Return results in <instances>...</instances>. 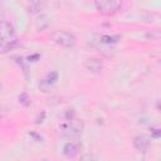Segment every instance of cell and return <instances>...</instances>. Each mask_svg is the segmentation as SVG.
Wrapping results in <instances>:
<instances>
[{
	"mask_svg": "<svg viewBox=\"0 0 161 161\" xmlns=\"http://www.w3.org/2000/svg\"><path fill=\"white\" fill-rule=\"evenodd\" d=\"M16 43V33L9 21H0V50L11 49Z\"/></svg>",
	"mask_w": 161,
	"mask_h": 161,
	"instance_id": "obj_1",
	"label": "cell"
},
{
	"mask_svg": "<svg viewBox=\"0 0 161 161\" xmlns=\"http://www.w3.org/2000/svg\"><path fill=\"white\" fill-rule=\"evenodd\" d=\"M84 130V123L80 119L77 118H68L64 119V122H62L59 125V131L62 135L68 136V137H75L79 136Z\"/></svg>",
	"mask_w": 161,
	"mask_h": 161,
	"instance_id": "obj_2",
	"label": "cell"
},
{
	"mask_svg": "<svg viewBox=\"0 0 161 161\" xmlns=\"http://www.w3.org/2000/svg\"><path fill=\"white\" fill-rule=\"evenodd\" d=\"M94 5L101 14L112 15L119 10L122 0H94Z\"/></svg>",
	"mask_w": 161,
	"mask_h": 161,
	"instance_id": "obj_3",
	"label": "cell"
},
{
	"mask_svg": "<svg viewBox=\"0 0 161 161\" xmlns=\"http://www.w3.org/2000/svg\"><path fill=\"white\" fill-rule=\"evenodd\" d=\"M52 39L54 40V43H57L60 47L64 48H73L77 43L75 36L69 33V31H64V30H57L52 34Z\"/></svg>",
	"mask_w": 161,
	"mask_h": 161,
	"instance_id": "obj_4",
	"label": "cell"
},
{
	"mask_svg": "<svg viewBox=\"0 0 161 161\" xmlns=\"http://www.w3.org/2000/svg\"><path fill=\"white\" fill-rule=\"evenodd\" d=\"M58 80V72H50L45 79H43V82L40 83V89L43 92H49L52 91L53 86L57 83Z\"/></svg>",
	"mask_w": 161,
	"mask_h": 161,
	"instance_id": "obj_5",
	"label": "cell"
},
{
	"mask_svg": "<svg viewBox=\"0 0 161 161\" xmlns=\"http://www.w3.org/2000/svg\"><path fill=\"white\" fill-rule=\"evenodd\" d=\"M84 68L92 73H99L103 68V63L101 59L98 58H89V59H86L84 62Z\"/></svg>",
	"mask_w": 161,
	"mask_h": 161,
	"instance_id": "obj_6",
	"label": "cell"
},
{
	"mask_svg": "<svg viewBox=\"0 0 161 161\" xmlns=\"http://www.w3.org/2000/svg\"><path fill=\"white\" fill-rule=\"evenodd\" d=\"M133 146L140 152H146L150 147V138H147L146 136H137L133 138Z\"/></svg>",
	"mask_w": 161,
	"mask_h": 161,
	"instance_id": "obj_7",
	"label": "cell"
},
{
	"mask_svg": "<svg viewBox=\"0 0 161 161\" xmlns=\"http://www.w3.org/2000/svg\"><path fill=\"white\" fill-rule=\"evenodd\" d=\"M78 151H79V148H78V146H77L74 142H68V143H65L64 147H63V155H64L65 157H68V158L75 157V156L78 155Z\"/></svg>",
	"mask_w": 161,
	"mask_h": 161,
	"instance_id": "obj_8",
	"label": "cell"
},
{
	"mask_svg": "<svg viewBox=\"0 0 161 161\" xmlns=\"http://www.w3.org/2000/svg\"><path fill=\"white\" fill-rule=\"evenodd\" d=\"M48 25H49V18L47 15L42 14V15H39L36 18V20H35V28H36V30H39V31L40 30H44V29L48 28Z\"/></svg>",
	"mask_w": 161,
	"mask_h": 161,
	"instance_id": "obj_9",
	"label": "cell"
},
{
	"mask_svg": "<svg viewBox=\"0 0 161 161\" xmlns=\"http://www.w3.org/2000/svg\"><path fill=\"white\" fill-rule=\"evenodd\" d=\"M121 39L119 35H101L99 42L103 44H114Z\"/></svg>",
	"mask_w": 161,
	"mask_h": 161,
	"instance_id": "obj_10",
	"label": "cell"
},
{
	"mask_svg": "<svg viewBox=\"0 0 161 161\" xmlns=\"http://www.w3.org/2000/svg\"><path fill=\"white\" fill-rule=\"evenodd\" d=\"M19 102L23 103L24 106H29V104H30V98L28 97L26 93H21V94L19 96Z\"/></svg>",
	"mask_w": 161,
	"mask_h": 161,
	"instance_id": "obj_11",
	"label": "cell"
},
{
	"mask_svg": "<svg viewBox=\"0 0 161 161\" xmlns=\"http://www.w3.org/2000/svg\"><path fill=\"white\" fill-rule=\"evenodd\" d=\"M29 136H30V137H33L36 142H42V140H43V137H42V136H39V135H36V133H34V132H29Z\"/></svg>",
	"mask_w": 161,
	"mask_h": 161,
	"instance_id": "obj_12",
	"label": "cell"
},
{
	"mask_svg": "<svg viewBox=\"0 0 161 161\" xmlns=\"http://www.w3.org/2000/svg\"><path fill=\"white\" fill-rule=\"evenodd\" d=\"M151 131H152V133H153L152 136H153L155 138H158V137H160V130H158V128H153V130H151Z\"/></svg>",
	"mask_w": 161,
	"mask_h": 161,
	"instance_id": "obj_13",
	"label": "cell"
}]
</instances>
